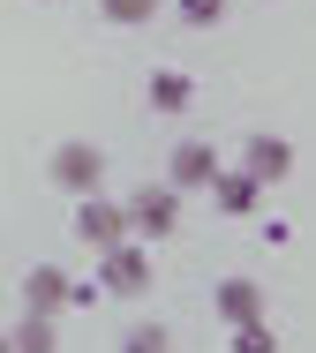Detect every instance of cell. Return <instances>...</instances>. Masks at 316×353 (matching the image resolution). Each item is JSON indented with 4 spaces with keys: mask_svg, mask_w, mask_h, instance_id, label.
I'll use <instances>...</instances> for the list:
<instances>
[{
    "mask_svg": "<svg viewBox=\"0 0 316 353\" xmlns=\"http://www.w3.org/2000/svg\"><path fill=\"white\" fill-rule=\"evenodd\" d=\"M76 241H83V248H113V241H128V211H121L113 196H76Z\"/></svg>",
    "mask_w": 316,
    "mask_h": 353,
    "instance_id": "cell-5",
    "label": "cell"
},
{
    "mask_svg": "<svg viewBox=\"0 0 316 353\" xmlns=\"http://www.w3.org/2000/svg\"><path fill=\"white\" fill-rule=\"evenodd\" d=\"M241 173H248L256 188H279V181L294 173V143L271 136V128H264V136H248V143H241Z\"/></svg>",
    "mask_w": 316,
    "mask_h": 353,
    "instance_id": "cell-6",
    "label": "cell"
},
{
    "mask_svg": "<svg viewBox=\"0 0 316 353\" xmlns=\"http://www.w3.org/2000/svg\"><path fill=\"white\" fill-rule=\"evenodd\" d=\"M211 301H219L226 331H234V323H256V316H264V285H256V279H219V293H211Z\"/></svg>",
    "mask_w": 316,
    "mask_h": 353,
    "instance_id": "cell-10",
    "label": "cell"
},
{
    "mask_svg": "<svg viewBox=\"0 0 316 353\" xmlns=\"http://www.w3.org/2000/svg\"><path fill=\"white\" fill-rule=\"evenodd\" d=\"M173 15L188 30H211V23H226V0H173Z\"/></svg>",
    "mask_w": 316,
    "mask_h": 353,
    "instance_id": "cell-15",
    "label": "cell"
},
{
    "mask_svg": "<svg viewBox=\"0 0 316 353\" xmlns=\"http://www.w3.org/2000/svg\"><path fill=\"white\" fill-rule=\"evenodd\" d=\"M211 203H219V211L226 218H256V203H264V188H256V181H248V173H226V165H219V173H211Z\"/></svg>",
    "mask_w": 316,
    "mask_h": 353,
    "instance_id": "cell-9",
    "label": "cell"
},
{
    "mask_svg": "<svg viewBox=\"0 0 316 353\" xmlns=\"http://www.w3.org/2000/svg\"><path fill=\"white\" fill-rule=\"evenodd\" d=\"M234 353H279V331L256 316V323H234Z\"/></svg>",
    "mask_w": 316,
    "mask_h": 353,
    "instance_id": "cell-13",
    "label": "cell"
},
{
    "mask_svg": "<svg viewBox=\"0 0 316 353\" xmlns=\"http://www.w3.org/2000/svg\"><path fill=\"white\" fill-rule=\"evenodd\" d=\"M0 353H8V331H0Z\"/></svg>",
    "mask_w": 316,
    "mask_h": 353,
    "instance_id": "cell-16",
    "label": "cell"
},
{
    "mask_svg": "<svg viewBox=\"0 0 316 353\" xmlns=\"http://www.w3.org/2000/svg\"><path fill=\"white\" fill-rule=\"evenodd\" d=\"M98 293L106 301H144L151 293V256H144V241H113V248H98Z\"/></svg>",
    "mask_w": 316,
    "mask_h": 353,
    "instance_id": "cell-2",
    "label": "cell"
},
{
    "mask_svg": "<svg viewBox=\"0 0 316 353\" xmlns=\"http://www.w3.org/2000/svg\"><path fill=\"white\" fill-rule=\"evenodd\" d=\"M144 105H151L158 121H181V113H196V75L188 68H158L144 83Z\"/></svg>",
    "mask_w": 316,
    "mask_h": 353,
    "instance_id": "cell-8",
    "label": "cell"
},
{
    "mask_svg": "<svg viewBox=\"0 0 316 353\" xmlns=\"http://www.w3.org/2000/svg\"><path fill=\"white\" fill-rule=\"evenodd\" d=\"M158 8H166V0H98V15H106L113 30H144Z\"/></svg>",
    "mask_w": 316,
    "mask_h": 353,
    "instance_id": "cell-12",
    "label": "cell"
},
{
    "mask_svg": "<svg viewBox=\"0 0 316 353\" xmlns=\"http://www.w3.org/2000/svg\"><path fill=\"white\" fill-rule=\"evenodd\" d=\"M8 353H61V331H53V316H15V331H8Z\"/></svg>",
    "mask_w": 316,
    "mask_h": 353,
    "instance_id": "cell-11",
    "label": "cell"
},
{
    "mask_svg": "<svg viewBox=\"0 0 316 353\" xmlns=\"http://www.w3.org/2000/svg\"><path fill=\"white\" fill-rule=\"evenodd\" d=\"M46 173H53V188H61V196H106V150H98L90 136L53 143Z\"/></svg>",
    "mask_w": 316,
    "mask_h": 353,
    "instance_id": "cell-1",
    "label": "cell"
},
{
    "mask_svg": "<svg viewBox=\"0 0 316 353\" xmlns=\"http://www.w3.org/2000/svg\"><path fill=\"white\" fill-rule=\"evenodd\" d=\"M121 353H173V331H166V323H136V331L121 339Z\"/></svg>",
    "mask_w": 316,
    "mask_h": 353,
    "instance_id": "cell-14",
    "label": "cell"
},
{
    "mask_svg": "<svg viewBox=\"0 0 316 353\" xmlns=\"http://www.w3.org/2000/svg\"><path fill=\"white\" fill-rule=\"evenodd\" d=\"M61 308H76V279L61 263H30L23 271V316H61Z\"/></svg>",
    "mask_w": 316,
    "mask_h": 353,
    "instance_id": "cell-4",
    "label": "cell"
},
{
    "mask_svg": "<svg viewBox=\"0 0 316 353\" xmlns=\"http://www.w3.org/2000/svg\"><path fill=\"white\" fill-rule=\"evenodd\" d=\"M226 158L211 150L204 136H188V143H173V158H166V188H211V173H219Z\"/></svg>",
    "mask_w": 316,
    "mask_h": 353,
    "instance_id": "cell-7",
    "label": "cell"
},
{
    "mask_svg": "<svg viewBox=\"0 0 316 353\" xmlns=\"http://www.w3.org/2000/svg\"><path fill=\"white\" fill-rule=\"evenodd\" d=\"M121 211H128V233H144V241H173V233H181V188L151 181V188H136Z\"/></svg>",
    "mask_w": 316,
    "mask_h": 353,
    "instance_id": "cell-3",
    "label": "cell"
}]
</instances>
